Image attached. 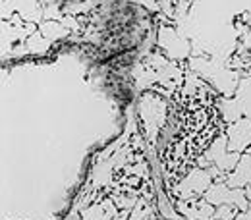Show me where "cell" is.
<instances>
[{
  "label": "cell",
  "instance_id": "cell-1",
  "mask_svg": "<svg viewBox=\"0 0 251 220\" xmlns=\"http://www.w3.org/2000/svg\"><path fill=\"white\" fill-rule=\"evenodd\" d=\"M211 205H234L238 211H248L250 209V199L246 195V189H232L226 186V182H217L207 189L203 195Z\"/></svg>",
  "mask_w": 251,
  "mask_h": 220
},
{
  "label": "cell",
  "instance_id": "cell-2",
  "mask_svg": "<svg viewBox=\"0 0 251 220\" xmlns=\"http://www.w3.org/2000/svg\"><path fill=\"white\" fill-rule=\"evenodd\" d=\"M213 186V176L209 170L195 168L188 176L176 186L178 199H193V197H203L207 189Z\"/></svg>",
  "mask_w": 251,
  "mask_h": 220
},
{
  "label": "cell",
  "instance_id": "cell-3",
  "mask_svg": "<svg viewBox=\"0 0 251 220\" xmlns=\"http://www.w3.org/2000/svg\"><path fill=\"white\" fill-rule=\"evenodd\" d=\"M240 157H242L240 153H232V151H228V139H226V135L217 137V139L213 141L211 149L207 151V160H209L211 164H215L224 176L230 174V172L236 168V164H238Z\"/></svg>",
  "mask_w": 251,
  "mask_h": 220
},
{
  "label": "cell",
  "instance_id": "cell-4",
  "mask_svg": "<svg viewBox=\"0 0 251 220\" xmlns=\"http://www.w3.org/2000/svg\"><path fill=\"white\" fill-rule=\"evenodd\" d=\"M226 139H228V151L232 153H242L251 147V120L248 118H240L238 122H234L226 131Z\"/></svg>",
  "mask_w": 251,
  "mask_h": 220
},
{
  "label": "cell",
  "instance_id": "cell-5",
  "mask_svg": "<svg viewBox=\"0 0 251 220\" xmlns=\"http://www.w3.org/2000/svg\"><path fill=\"white\" fill-rule=\"evenodd\" d=\"M178 209L180 213L189 220H213L217 207L211 205L205 197H193V199H180L178 201Z\"/></svg>",
  "mask_w": 251,
  "mask_h": 220
},
{
  "label": "cell",
  "instance_id": "cell-6",
  "mask_svg": "<svg viewBox=\"0 0 251 220\" xmlns=\"http://www.w3.org/2000/svg\"><path fill=\"white\" fill-rule=\"evenodd\" d=\"M224 182H226L228 188H232V189H244L250 186L251 184V155L250 153H246V155L240 157L236 168H234L230 174L224 176Z\"/></svg>",
  "mask_w": 251,
  "mask_h": 220
},
{
  "label": "cell",
  "instance_id": "cell-7",
  "mask_svg": "<svg viewBox=\"0 0 251 220\" xmlns=\"http://www.w3.org/2000/svg\"><path fill=\"white\" fill-rule=\"evenodd\" d=\"M41 35L45 37V39H49V41H52V39H62L68 35V29L60 25V24H54V22H47V24H43L41 25Z\"/></svg>",
  "mask_w": 251,
  "mask_h": 220
},
{
  "label": "cell",
  "instance_id": "cell-8",
  "mask_svg": "<svg viewBox=\"0 0 251 220\" xmlns=\"http://www.w3.org/2000/svg\"><path fill=\"white\" fill-rule=\"evenodd\" d=\"M238 215V209L234 205H220L215 211V217L213 220H234Z\"/></svg>",
  "mask_w": 251,
  "mask_h": 220
},
{
  "label": "cell",
  "instance_id": "cell-9",
  "mask_svg": "<svg viewBox=\"0 0 251 220\" xmlns=\"http://www.w3.org/2000/svg\"><path fill=\"white\" fill-rule=\"evenodd\" d=\"M246 49H250V52H251V33H248V37H246Z\"/></svg>",
  "mask_w": 251,
  "mask_h": 220
},
{
  "label": "cell",
  "instance_id": "cell-10",
  "mask_svg": "<svg viewBox=\"0 0 251 220\" xmlns=\"http://www.w3.org/2000/svg\"><path fill=\"white\" fill-rule=\"evenodd\" d=\"M246 195H248V199L251 201V184L248 186V188H246Z\"/></svg>",
  "mask_w": 251,
  "mask_h": 220
}]
</instances>
